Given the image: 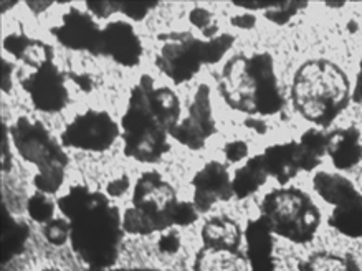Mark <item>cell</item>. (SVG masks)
Listing matches in <instances>:
<instances>
[{
	"label": "cell",
	"instance_id": "cell-1",
	"mask_svg": "<svg viewBox=\"0 0 362 271\" xmlns=\"http://www.w3.org/2000/svg\"><path fill=\"white\" fill-rule=\"evenodd\" d=\"M70 221V243L88 268H112L123 241V215L110 197L86 185H73L58 199Z\"/></svg>",
	"mask_w": 362,
	"mask_h": 271
},
{
	"label": "cell",
	"instance_id": "cell-2",
	"mask_svg": "<svg viewBox=\"0 0 362 271\" xmlns=\"http://www.w3.org/2000/svg\"><path fill=\"white\" fill-rule=\"evenodd\" d=\"M180 120V101L168 86H156L148 75L141 76L129 95L128 110L121 120L124 154L154 164L169 151V136Z\"/></svg>",
	"mask_w": 362,
	"mask_h": 271
},
{
	"label": "cell",
	"instance_id": "cell-3",
	"mask_svg": "<svg viewBox=\"0 0 362 271\" xmlns=\"http://www.w3.org/2000/svg\"><path fill=\"white\" fill-rule=\"evenodd\" d=\"M218 90L232 110L252 117L276 115L285 108L275 63L268 53L230 58L220 71Z\"/></svg>",
	"mask_w": 362,
	"mask_h": 271
},
{
	"label": "cell",
	"instance_id": "cell-4",
	"mask_svg": "<svg viewBox=\"0 0 362 271\" xmlns=\"http://www.w3.org/2000/svg\"><path fill=\"white\" fill-rule=\"evenodd\" d=\"M351 100V83L336 63L310 60L296 70L291 85L293 106L313 125L329 126Z\"/></svg>",
	"mask_w": 362,
	"mask_h": 271
},
{
	"label": "cell",
	"instance_id": "cell-5",
	"mask_svg": "<svg viewBox=\"0 0 362 271\" xmlns=\"http://www.w3.org/2000/svg\"><path fill=\"white\" fill-rule=\"evenodd\" d=\"M179 205L175 189L159 172H144L133 189L131 207L123 214V229L131 235L169 230L177 225Z\"/></svg>",
	"mask_w": 362,
	"mask_h": 271
},
{
	"label": "cell",
	"instance_id": "cell-6",
	"mask_svg": "<svg viewBox=\"0 0 362 271\" xmlns=\"http://www.w3.org/2000/svg\"><path fill=\"white\" fill-rule=\"evenodd\" d=\"M13 146L22 159L37 167L33 184L38 192L55 194L65 180L68 157L40 121L22 116L11 127Z\"/></svg>",
	"mask_w": 362,
	"mask_h": 271
},
{
	"label": "cell",
	"instance_id": "cell-7",
	"mask_svg": "<svg viewBox=\"0 0 362 271\" xmlns=\"http://www.w3.org/2000/svg\"><path fill=\"white\" fill-rule=\"evenodd\" d=\"M159 50L156 65L174 83H185L197 75L202 65H212L223 58L233 43L228 33L200 40L189 32L159 35Z\"/></svg>",
	"mask_w": 362,
	"mask_h": 271
},
{
	"label": "cell",
	"instance_id": "cell-8",
	"mask_svg": "<svg viewBox=\"0 0 362 271\" xmlns=\"http://www.w3.org/2000/svg\"><path fill=\"white\" fill-rule=\"evenodd\" d=\"M262 219L272 233L293 243H310L321 224V212L306 192L296 187L275 189L262 200Z\"/></svg>",
	"mask_w": 362,
	"mask_h": 271
},
{
	"label": "cell",
	"instance_id": "cell-9",
	"mask_svg": "<svg viewBox=\"0 0 362 271\" xmlns=\"http://www.w3.org/2000/svg\"><path fill=\"white\" fill-rule=\"evenodd\" d=\"M313 187L326 204L332 205L329 225L351 238H362V194L339 174L317 172Z\"/></svg>",
	"mask_w": 362,
	"mask_h": 271
},
{
	"label": "cell",
	"instance_id": "cell-10",
	"mask_svg": "<svg viewBox=\"0 0 362 271\" xmlns=\"http://www.w3.org/2000/svg\"><path fill=\"white\" fill-rule=\"evenodd\" d=\"M119 127L106 111H85L68 122L62 132V144L80 151L103 152L115 144Z\"/></svg>",
	"mask_w": 362,
	"mask_h": 271
},
{
	"label": "cell",
	"instance_id": "cell-11",
	"mask_svg": "<svg viewBox=\"0 0 362 271\" xmlns=\"http://www.w3.org/2000/svg\"><path fill=\"white\" fill-rule=\"evenodd\" d=\"M215 120L212 115V101H210V88L200 85L190 101L187 116L174 127L170 137L189 149L197 151L207 144L215 134Z\"/></svg>",
	"mask_w": 362,
	"mask_h": 271
},
{
	"label": "cell",
	"instance_id": "cell-12",
	"mask_svg": "<svg viewBox=\"0 0 362 271\" xmlns=\"http://www.w3.org/2000/svg\"><path fill=\"white\" fill-rule=\"evenodd\" d=\"M21 83L38 111L58 113L66 106L68 90L65 78L53 62L33 70Z\"/></svg>",
	"mask_w": 362,
	"mask_h": 271
},
{
	"label": "cell",
	"instance_id": "cell-13",
	"mask_svg": "<svg viewBox=\"0 0 362 271\" xmlns=\"http://www.w3.org/2000/svg\"><path fill=\"white\" fill-rule=\"evenodd\" d=\"M52 33L63 47L76 52L101 55L103 28L98 27L90 13L70 8L62 18L60 25L53 27Z\"/></svg>",
	"mask_w": 362,
	"mask_h": 271
},
{
	"label": "cell",
	"instance_id": "cell-14",
	"mask_svg": "<svg viewBox=\"0 0 362 271\" xmlns=\"http://www.w3.org/2000/svg\"><path fill=\"white\" fill-rule=\"evenodd\" d=\"M194 202L199 212H209L218 202L230 200L233 197L232 179L227 167L217 161L209 162L192 179Z\"/></svg>",
	"mask_w": 362,
	"mask_h": 271
},
{
	"label": "cell",
	"instance_id": "cell-15",
	"mask_svg": "<svg viewBox=\"0 0 362 271\" xmlns=\"http://www.w3.org/2000/svg\"><path fill=\"white\" fill-rule=\"evenodd\" d=\"M101 55H106L123 67H136L143 55V45L134 27L128 22H110L103 28Z\"/></svg>",
	"mask_w": 362,
	"mask_h": 271
},
{
	"label": "cell",
	"instance_id": "cell-16",
	"mask_svg": "<svg viewBox=\"0 0 362 271\" xmlns=\"http://www.w3.org/2000/svg\"><path fill=\"white\" fill-rule=\"evenodd\" d=\"M262 157L268 175L276 179L280 184H288L301 171H306L301 146L296 141L267 147Z\"/></svg>",
	"mask_w": 362,
	"mask_h": 271
},
{
	"label": "cell",
	"instance_id": "cell-17",
	"mask_svg": "<svg viewBox=\"0 0 362 271\" xmlns=\"http://www.w3.org/2000/svg\"><path fill=\"white\" fill-rule=\"evenodd\" d=\"M243 238L247 243L245 253L250 261V271H275L272 230L262 217L248 221Z\"/></svg>",
	"mask_w": 362,
	"mask_h": 271
},
{
	"label": "cell",
	"instance_id": "cell-18",
	"mask_svg": "<svg viewBox=\"0 0 362 271\" xmlns=\"http://www.w3.org/2000/svg\"><path fill=\"white\" fill-rule=\"evenodd\" d=\"M327 156L336 169L347 171L362 161L361 132L354 126L339 127L327 134Z\"/></svg>",
	"mask_w": 362,
	"mask_h": 271
},
{
	"label": "cell",
	"instance_id": "cell-19",
	"mask_svg": "<svg viewBox=\"0 0 362 271\" xmlns=\"http://www.w3.org/2000/svg\"><path fill=\"white\" fill-rule=\"evenodd\" d=\"M194 271H250V261L240 248L202 245L195 255Z\"/></svg>",
	"mask_w": 362,
	"mask_h": 271
},
{
	"label": "cell",
	"instance_id": "cell-20",
	"mask_svg": "<svg viewBox=\"0 0 362 271\" xmlns=\"http://www.w3.org/2000/svg\"><path fill=\"white\" fill-rule=\"evenodd\" d=\"M4 48L17 58L32 67L33 70L45 65L48 62H53V50L50 45L40 40L23 35V33H12L4 40Z\"/></svg>",
	"mask_w": 362,
	"mask_h": 271
},
{
	"label": "cell",
	"instance_id": "cell-21",
	"mask_svg": "<svg viewBox=\"0 0 362 271\" xmlns=\"http://www.w3.org/2000/svg\"><path fill=\"white\" fill-rule=\"evenodd\" d=\"M200 236L204 246L240 248L243 241V230L230 217H212L204 224Z\"/></svg>",
	"mask_w": 362,
	"mask_h": 271
},
{
	"label": "cell",
	"instance_id": "cell-22",
	"mask_svg": "<svg viewBox=\"0 0 362 271\" xmlns=\"http://www.w3.org/2000/svg\"><path fill=\"white\" fill-rule=\"evenodd\" d=\"M268 177L270 175H268L265 164H263L262 154L250 157L245 164L235 171L232 179L233 195L237 199H247V197L260 190V187L265 184Z\"/></svg>",
	"mask_w": 362,
	"mask_h": 271
},
{
	"label": "cell",
	"instance_id": "cell-23",
	"mask_svg": "<svg viewBox=\"0 0 362 271\" xmlns=\"http://www.w3.org/2000/svg\"><path fill=\"white\" fill-rule=\"evenodd\" d=\"M86 6L90 12L100 18H106L111 13L119 12L133 21H143L158 6V2L156 0H90Z\"/></svg>",
	"mask_w": 362,
	"mask_h": 271
},
{
	"label": "cell",
	"instance_id": "cell-24",
	"mask_svg": "<svg viewBox=\"0 0 362 271\" xmlns=\"http://www.w3.org/2000/svg\"><path fill=\"white\" fill-rule=\"evenodd\" d=\"M300 271H361L352 256L316 251L300 263Z\"/></svg>",
	"mask_w": 362,
	"mask_h": 271
},
{
	"label": "cell",
	"instance_id": "cell-25",
	"mask_svg": "<svg viewBox=\"0 0 362 271\" xmlns=\"http://www.w3.org/2000/svg\"><path fill=\"white\" fill-rule=\"evenodd\" d=\"M298 142H300L303 157H305L306 171H313L320 166L322 156L327 154V134L316 127L306 131Z\"/></svg>",
	"mask_w": 362,
	"mask_h": 271
},
{
	"label": "cell",
	"instance_id": "cell-26",
	"mask_svg": "<svg viewBox=\"0 0 362 271\" xmlns=\"http://www.w3.org/2000/svg\"><path fill=\"white\" fill-rule=\"evenodd\" d=\"M27 210L32 220H35L37 224H48L55 219L53 217L55 215V204L48 199V194H43V192H37L28 199Z\"/></svg>",
	"mask_w": 362,
	"mask_h": 271
},
{
	"label": "cell",
	"instance_id": "cell-27",
	"mask_svg": "<svg viewBox=\"0 0 362 271\" xmlns=\"http://www.w3.org/2000/svg\"><path fill=\"white\" fill-rule=\"evenodd\" d=\"M308 2H295V0H280L276 7L270 8V11L265 12V17L273 23H278V25H283V23H288L293 17L296 16L301 8H305Z\"/></svg>",
	"mask_w": 362,
	"mask_h": 271
},
{
	"label": "cell",
	"instance_id": "cell-28",
	"mask_svg": "<svg viewBox=\"0 0 362 271\" xmlns=\"http://www.w3.org/2000/svg\"><path fill=\"white\" fill-rule=\"evenodd\" d=\"M189 21L192 22V25L195 28H199V30L202 32V35L205 37V40H210V38L217 37V32H218L217 21H215L214 13L210 12V11H207V8L195 7L194 11L190 12Z\"/></svg>",
	"mask_w": 362,
	"mask_h": 271
},
{
	"label": "cell",
	"instance_id": "cell-29",
	"mask_svg": "<svg viewBox=\"0 0 362 271\" xmlns=\"http://www.w3.org/2000/svg\"><path fill=\"white\" fill-rule=\"evenodd\" d=\"M43 236L48 243L55 246H63L70 240V221L63 219H53L43 226Z\"/></svg>",
	"mask_w": 362,
	"mask_h": 271
},
{
	"label": "cell",
	"instance_id": "cell-30",
	"mask_svg": "<svg viewBox=\"0 0 362 271\" xmlns=\"http://www.w3.org/2000/svg\"><path fill=\"white\" fill-rule=\"evenodd\" d=\"M223 154L228 162H240L248 157V146L245 141H230L223 147Z\"/></svg>",
	"mask_w": 362,
	"mask_h": 271
},
{
	"label": "cell",
	"instance_id": "cell-31",
	"mask_svg": "<svg viewBox=\"0 0 362 271\" xmlns=\"http://www.w3.org/2000/svg\"><path fill=\"white\" fill-rule=\"evenodd\" d=\"M180 248V238L177 233L174 231H168V233H163L159 240V251L164 255H174L177 253Z\"/></svg>",
	"mask_w": 362,
	"mask_h": 271
},
{
	"label": "cell",
	"instance_id": "cell-32",
	"mask_svg": "<svg viewBox=\"0 0 362 271\" xmlns=\"http://www.w3.org/2000/svg\"><path fill=\"white\" fill-rule=\"evenodd\" d=\"M128 189H129V179H128V175H123V177H119V179L111 180L110 184H107V195L119 197V195H123Z\"/></svg>",
	"mask_w": 362,
	"mask_h": 271
},
{
	"label": "cell",
	"instance_id": "cell-33",
	"mask_svg": "<svg viewBox=\"0 0 362 271\" xmlns=\"http://www.w3.org/2000/svg\"><path fill=\"white\" fill-rule=\"evenodd\" d=\"M232 23L235 27H240V28H252L255 25V17L250 16V13H243V16L233 17Z\"/></svg>",
	"mask_w": 362,
	"mask_h": 271
},
{
	"label": "cell",
	"instance_id": "cell-34",
	"mask_svg": "<svg viewBox=\"0 0 362 271\" xmlns=\"http://www.w3.org/2000/svg\"><path fill=\"white\" fill-rule=\"evenodd\" d=\"M11 70L12 65L6 60H2V90L4 91H11L12 83H11Z\"/></svg>",
	"mask_w": 362,
	"mask_h": 271
},
{
	"label": "cell",
	"instance_id": "cell-35",
	"mask_svg": "<svg viewBox=\"0 0 362 271\" xmlns=\"http://www.w3.org/2000/svg\"><path fill=\"white\" fill-rule=\"evenodd\" d=\"M352 101L362 103V62H361L359 73H357V78H356V86L354 90H352Z\"/></svg>",
	"mask_w": 362,
	"mask_h": 271
},
{
	"label": "cell",
	"instance_id": "cell-36",
	"mask_svg": "<svg viewBox=\"0 0 362 271\" xmlns=\"http://www.w3.org/2000/svg\"><path fill=\"white\" fill-rule=\"evenodd\" d=\"M86 271H169L156 268H88Z\"/></svg>",
	"mask_w": 362,
	"mask_h": 271
},
{
	"label": "cell",
	"instance_id": "cell-37",
	"mask_svg": "<svg viewBox=\"0 0 362 271\" xmlns=\"http://www.w3.org/2000/svg\"><path fill=\"white\" fill-rule=\"evenodd\" d=\"M27 6L30 7V11L38 13V12L47 11V8L52 6V2H35V0H33V2H27Z\"/></svg>",
	"mask_w": 362,
	"mask_h": 271
},
{
	"label": "cell",
	"instance_id": "cell-38",
	"mask_svg": "<svg viewBox=\"0 0 362 271\" xmlns=\"http://www.w3.org/2000/svg\"><path fill=\"white\" fill-rule=\"evenodd\" d=\"M247 126H252V129H257L258 132H265V122L257 121L255 117H250V120H247Z\"/></svg>",
	"mask_w": 362,
	"mask_h": 271
},
{
	"label": "cell",
	"instance_id": "cell-39",
	"mask_svg": "<svg viewBox=\"0 0 362 271\" xmlns=\"http://www.w3.org/2000/svg\"><path fill=\"white\" fill-rule=\"evenodd\" d=\"M327 6L329 7H341V6H344V2H327Z\"/></svg>",
	"mask_w": 362,
	"mask_h": 271
},
{
	"label": "cell",
	"instance_id": "cell-40",
	"mask_svg": "<svg viewBox=\"0 0 362 271\" xmlns=\"http://www.w3.org/2000/svg\"><path fill=\"white\" fill-rule=\"evenodd\" d=\"M42 271H63V270H42Z\"/></svg>",
	"mask_w": 362,
	"mask_h": 271
}]
</instances>
